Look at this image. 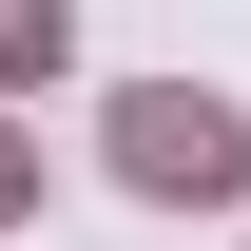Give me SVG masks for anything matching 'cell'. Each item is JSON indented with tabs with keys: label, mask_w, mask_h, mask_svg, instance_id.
Returning a JSON list of instances; mask_svg holds the SVG:
<instances>
[{
	"label": "cell",
	"mask_w": 251,
	"mask_h": 251,
	"mask_svg": "<svg viewBox=\"0 0 251 251\" xmlns=\"http://www.w3.org/2000/svg\"><path fill=\"white\" fill-rule=\"evenodd\" d=\"M97 155L155 193V213H213V193H251V116L193 97V77H116L97 97Z\"/></svg>",
	"instance_id": "cell-1"
},
{
	"label": "cell",
	"mask_w": 251,
	"mask_h": 251,
	"mask_svg": "<svg viewBox=\"0 0 251 251\" xmlns=\"http://www.w3.org/2000/svg\"><path fill=\"white\" fill-rule=\"evenodd\" d=\"M58 58H77V20H58V0H0V97H39Z\"/></svg>",
	"instance_id": "cell-2"
},
{
	"label": "cell",
	"mask_w": 251,
	"mask_h": 251,
	"mask_svg": "<svg viewBox=\"0 0 251 251\" xmlns=\"http://www.w3.org/2000/svg\"><path fill=\"white\" fill-rule=\"evenodd\" d=\"M20 193H39V155H20V135H0V213H20Z\"/></svg>",
	"instance_id": "cell-3"
}]
</instances>
